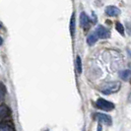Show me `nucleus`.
I'll list each match as a JSON object with an SVG mask.
<instances>
[{"label":"nucleus","mask_w":131,"mask_h":131,"mask_svg":"<svg viewBox=\"0 0 131 131\" xmlns=\"http://www.w3.org/2000/svg\"><path fill=\"white\" fill-rule=\"evenodd\" d=\"M120 87H121L120 83L117 81H114V82H110V83L104 85L102 87L101 91L105 95H111V94L118 92L120 90Z\"/></svg>","instance_id":"obj_1"},{"label":"nucleus","mask_w":131,"mask_h":131,"mask_svg":"<svg viewBox=\"0 0 131 131\" xmlns=\"http://www.w3.org/2000/svg\"><path fill=\"white\" fill-rule=\"evenodd\" d=\"M96 105L98 106L100 110H103V111H105V112H110V111H112L114 108V105L112 104V102H108L105 99H99L96 103Z\"/></svg>","instance_id":"obj_2"},{"label":"nucleus","mask_w":131,"mask_h":131,"mask_svg":"<svg viewBox=\"0 0 131 131\" xmlns=\"http://www.w3.org/2000/svg\"><path fill=\"white\" fill-rule=\"evenodd\" d=\"M96 33L98 35L99 39H108V38L111 37V32H110V30L106 29L105 27L102 26V25H100V26L97 27Z\"/></svg>","instance_id":"obj_3"},{"label":"nucleus","mask_w":131,"mask_h":131,"mask_svg":"<svg viewBox=\"0 0 131 131\" xmlns=\"http://www.w3.org/2000/svg\"><path fill=\"white\" fill-rule=\"evenodd\" d=\"M95 117L100 121V123H105L106 125H112V117L110 115H107V114H105V113L98 112V113L95 114Z\"/></svg>","instance_id":"obj_4"},{"label":"nucleus","mask_w":131,"mask_h":131,"mask_svg":"<svg viewBox=\"0 0 131 131\" xmlns=\"http://www.w3.org/2000/svg\"><path fill=\"white\" fill-rule=\"evenodd\" d=\"M80 24L84 28V30H88L91 26V20L85 12H82L80 14Z\"/></svg>","instance_id":"obj_5"},{"label":"nucleus","mask_w":131,"mask_h":131,"mask_svg":"<svg viewBox=\"0 0 131 131\" xmlns=\"http://www.w3.org/2000/svg\"><path fill=\"white\" fill-rule=\"evenodd\" d=\"M105 14L110 17H115L120 14V10L115 6H107L105 8Z\"/></svg>","instance_id":"obj_6"},{"label":"nucleus","mask_w":131,"mask_h":131,"mask_svg":"<svg viewBox=\"0 0 131 131\" xmlns=\"http://www.w3.org/2000/svg\"><path fill=\"white\" fill-rule=\"evenodd\" d=\"M11 114V111L9 108V106L6 105H0V120L8 117Z\"/></svg>","instance_id":"obj_7"},{"label":"nucleus","mask_w":131,"mask_h":131,"mask_svg":"<svg viewBox=\"0 0 131 131\" xmlns=\"http://www.w3.org/2000/svg\"><path fill=\"white\" fill-rule=\"evenodd\" d=\"M0 130L2 131H15L13 124L11 122H0Z\"/></svg>","instance_id":"obj_8"},{"label":"nucleus","mask_w":131,"mask_h":131,"mask_svg":"<svg viewBox=\"0 0 131 131\" xmlns=\"http://www.w3.org/2000/svg\"><path fill=\"white\" fill-rule=\"evenodd\" d=\"M98 39H99L98 35L95 32V33H92L91 35L88 36V38H87V42H88L89 46H94V45L98 41Z\"/></svg>","instance_id":"obj_9"},{"label":"nucleus","mask_w":131,"mask_h":131,"mask_svg":"<svg viewBox=\"0 0 131 131\" xmlns=\"http://www.w3.org/2000/svg\"><path fill=\"white\" fill-rule=\"evenodd\" d=\"M69 28H70V33H71V36H72L73 38L74 34H75V29H76V16H75V13H73L72 16H71Z\"/></svg>","instance_id":"obj_10"},{"label":"nucleus","mask_w":131,"mask_h":131,"mask_svg":"<svg viewBox=\"0 0 131 131\" xmlns=\"http://www.w3.org/2000/svg\"><path fill=\"white\" fill-rule=\"evenodd\" d=\"M120 75V78L124 81H128L131 78V70L129 69H126V70H122L121 72L119 73Z\"/></svg>","instance_id":"obj_11"},{"label":"nucleus","mask_w":131,"mask_h":131,"mask_svg":"<svg viewBox=\"0 0 131 131\" xmlns=\"http://www.w3.org/2000/svg\"><path fill=\"white\" fill-rule=\"evenodd\" d=\"M76 69H77L78 74L82 73V60H81V57L79 55L76 57Z\"/></svg>","instance_id":"obj_12"},{"label":"nucleus","mask_w":131,"mask_h":131,"mask_svg":"<svg viewBox=\"0 0 131 131\" xmlns=\"http://www.w3.org/2000/svg\"><path fill=\"white\" fill-rule=\"evenodd\" d=\"M115 29L121 36H124V27L121 23H116L115 24Z\"/></svg>","instance_id":"obj_13"},{"label":"nucleus","mask_w":131,"mask_h":131,"mask_svg":"<svg viewBox=\"0 0 131 131\" xmlns=\"http://www.w3.org/2000/svg\"><path fill=\"white\" fill-rule=\"evenodd\" d=\"M6 95V88L2 83H0V101H2Z\"/></svg>","instance_id":"obj_14"},{"label":"nucleus","mask_w":131,"mask_h":131,"mask_svg":"<svg viewBox=\"0 0 131 131\" xmlns=\"http://www.w3.org/2000/svg\"><path fill=\"white\" fill-rule=\"evenodd\" d=\"M127 32H128V34L131 36V23H127Z\"/></svg>","instance_id":"obj_15"},{"label":"nucleus","mask_w":131,"mask_h":131,"mask_svg":"<svg viewBox=\"0 0 131 131\" xmlns=\"http://www.w3.org/2000/svg\"><path fill=\"white\" fill-rule=\"evenodd\" d=\"M98 131H103V125H102V123H99L98 124Z\"/></svg>","instance_id":"obj_16"},{"label":"nucleus","mask_w":131,"mask_h":131,"mask_svg":"<svg viewBox=\"0 0 131 131\" xmlns=\"http://www.w3.org/2000/svg\"><path fill=\"white\" fill-rule=\"evenodd\" d=\"M2 43H3V39L0 37V46H2Z\"/></svg>","instance_id":"obj_17"}]
</instances>
